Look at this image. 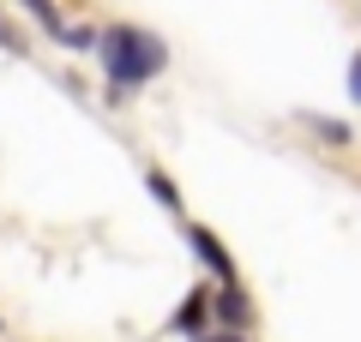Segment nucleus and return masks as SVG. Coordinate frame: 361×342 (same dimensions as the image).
Returning a JSON list of instances; mask_svg holds the SVG:
<instances>
[{"label": "nucleus", "instance_id": "obj_8", "mask_svg": "<svg viewBox=\"0 0 361 342\" xmlns=\"http://www.w3.org/2000/svg\"><path fill=\"white\" fill-rule=\"evenodd\" d=\"M66 49H78V54H85V49H97V30H90V25H66Z\"/></svg>", "mask_w": 361, "mask_h": 342}, {"label": "nucleus", "instance_id": "obj_11", "mask_svg": "<svg viewBox=\"0 0 361 342\" xmlns=\"http://www.w3.org/2000/svg\"><path fill=\"white\" fill-rule=\"evenodd\" d=\"M199 342H247V336H235V330H217V336H199Z\"/></svg>", "mask_w": 361, "mask_h": 342}, {"label": "nucleus", "instance_id": "obj_7", "mask_svg": "<svg viewBox=\"0 0 361 342\" xmlns=\"http://www.w3.org/2000/svg\"><path fill=\"white\" fill-rule=\"evenodd\" d=\"M301 120H307V132H319V139L349 144V127H343V120H325V114H301Z\"/></svg>", "mask_w": 361, "mask_h": 342}, {"label": "nucleus", "instance_id": "obj_5", "mask_svg": "<svg viewBox=\"0 0 361 342\" xmlns=\"http://www.w3.org/2000/svg\"><path fill=\"white\" fill-rule=\"evenodd\" d=\"M18 6H25V13H30V18H37V25H42V30H49V37H54V42H61V37H66V18H61V6H54V0H18Z\"/></svg>", "mask_w": 361, "mask_h": 342}, {"label": "nucleus", "instance_id": "obj_4", "mask_svg": "<svg viewBox=\"0 0 361 342\" xmlns=\"http://www.w3.org/2000/svg\"><path fill=\"white\" fill-rule=\"evenodd\" d=\"M169 324H175L180 336H205V330H211V289H187Z\"/></svg>", "mask_w": 361, "mask_h": 342}, {"label": "nucleus", "instance_id": "obj_9", "mask_svg": "<svg viewBox=\"0 0 361 342\" xmlns=\"http://www.w3.org/2000/svg\"><path fill=\"white\" fill-rule=\"evenodd\" d=\"M0 49H6V54H25V49H30V37H25V30H13L6 18H0Z\"/></svg>", "mask_w": 361, "mask_h": 342}, {"label": "nucleus", "instance_id": "obj_3", "mask_svg": "<svg viewBox=\"0 0 361 342\" xmlns=\"http://www.w3.org/2000/svg\"><path fill=\"white\" fill-rule=\"evenodd\" d=\"M187 246H193V258L211 270V282H235V258H229V246H223L211 228L193 222V228H187Z\"/></svg>", "mask_w": 361, "mask_h": 342}, {"label": "nucleus", "instance_id": "obj_10", "mask_svg": "<svg viewBox=\"0 0 361 342\" xmlns=\"http://www.w3.org/2000/svg\"><path fill=\"white\" fill-rule=\"evenodd\" d=\"M349 102H361V54L349 61Z\"/></svg>", "mask_w": 361, "mask_h": 342}, {"label": "nucleus", "instance_id": "obj_1", "mask_svg": "<svg viewBox=\"0 0 361 342\" xmlns=\"http://www.w3.org/2000/svg\"><path fill=\"white\" fill-rule=\"evenodd\" d=\"M97 66L109 78V96H133L169 66V49H163V37H151L139 25H109L97 37Z\"/></svg>", "mask_w": 361, "mask_h": 342}, {"label": "nucleus", "instance_id": "obj_6", "mask_svg": "<svg viewBox=\"0 0 361 342\" xmlns=\"http://www.w3.org/2000/svg\"><path fill=\"white\" fill-rule=\"evenodd\" d=\"M145 186H151V198L163 204V210H180V186H175L169 175H157V168H151V175H145Z\"/></svg>", "mask_w": 361, "mask_h": 342}, {"label": "nucleus", "instance_id": "obj_2", "mask_svg": "<svg viewBox=\"0 0 361 342\" xmlns=\"http://www.w3.org/2000/svg\"><path fill=\"white\" fill-rule=\"evenodd\" d=\"M211 324H217V330H235V336L253 330V300H247L241 282H217V289H211Z\"/></svg>", "mask_w": 361, "mask_h": 342}]
</instances>
